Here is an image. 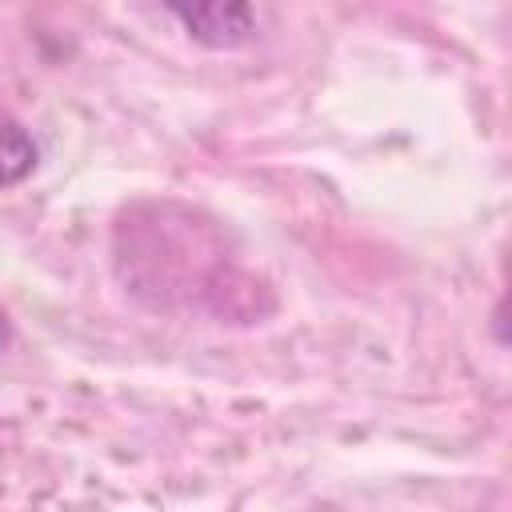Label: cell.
Masks as SVG:
<instances>
[{
    "instance_id": "3",
    "label": "cell",
    "mask_w": 512,
    "mask_h": 512,
    "mask_svg": "<svg viewBox=\"0 0 512 512\" xmlns=\"http://www.w3.org/2000/svg\"><path fill=\"white\" fill-rule=\"evenodd\" d=\"M0 344H4V316H0Z\"/></svg>"
},
{
    "instance_id": "2",
    "label": "cell",
    "mask_w": 512,
    "mask_h": 512,
    "mask_svg": "<svg viewBox=\"0 0 512 512\" xmlns=\"http://www.w3.org/2000/svg\"><path fill=\"white\" fill-rule=\"evenodd\" d=\"M36 160H40V148L28 136V128L0 116V188L20 184L24 176H32Z\"/></svg>"
},
{
    "instance_id": "1",
    "label": "cell",
    "mask_w": 512,
    "mask_h": 512,
    "mask_svg": "<svg viewBox=\"0 0 512 512\" xmlns=\"http://www.w3.org/2000/svg\"><path fill=\"white\" fill-rule=\"evenodd\" d=\"M176 24L212 52L244 48L256 32V16L248 0H164Z\"/></svg>"
}]
</instances>
